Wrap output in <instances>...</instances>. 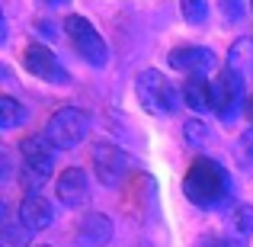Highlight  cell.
<instances>
[{
	"instance_id": "18",
	"label": "cell",
	"mask_w": 253,
	"mask_h": 247,
	"mask_svg": "<svg viewBox=\"0 0 253 247\" xmlns=\"http://www.w3.org/2000/svg\"><path fill=\"white\" fill-rule=\"evenodd\" d=\"M186 142L189 145H202V142H209V129H205V122H186Z\"/></svg>"
},
{
	"instance_id": "16",
	"label": "cell",
	"mask_w": 253,
	"mask_h": 247,
	"mask_svg": "<svg viewBox=\"0 0 253 247\" xmlns=\"http://www.w3.org/2000/svg\"><path fill=\"white\" fill-rule=\"evenodd\" d=\"M0 247H29V228L23 222L6 218L3 231H0Z\"/></svg>"
},
{
	"instance_id": "2",
	"label": "cell",
	"mask_w": 253,
	"mask_h": 247,
	"mask_svg": "<svg viewBox=\"0 0 253 247\" xmlns=\"http://www.w3.org/2000/svg\"><path fill=\"white\" fill-rule=\"evenodd\" d=\"M19 154H23L19 183H23L26 196H39V186L51 177V167H55V148L45 135H29L19 142Z\"/></svg>"
},
{
	"instance_id": "5",
	"label": "cell",
	"mask_w": 253,
	"mask_h": 247,
	"mask_svg": "<svg viewBox=\"0 0 253 247\" xmlns=\"http://www.w3.org/2000/svg\"><path fill=\"white\" fill-rule=\"evenodd\" d=\"M90 135V112L81 106H64V109L51 112L48 125H45V138L51 142V148L71 151Z\"/></svg>"
},
{
	"instance_id": "12",
	"label": "cell",
	"mask_w": 253,
	"mask_h": 247,
	"mask_svg": "<svg viewBox=\"0 0 253 247\" xmlns=\"http://www.w3.org/2000/svg\"><path fill=\"white\" fill-rule=\"evenodd\" d=\"M19 222L29 231H45L55 225V209L45 196H26L19 202Z\"/></svg>"
},
{
	"instance_id": "7",
	"label": "cell",
	"mask_w": 253,
	"mask_h": 247,
	"mask_svg": "<svg viewBox=\"0 0 253 247\" xmlns=\"http://www.w3.org/2000/svg\"><path fill=\"white\" fill-rule=\"evenodd\" d=\"M23 68L29 71L32 77L45 84H68L71 74L64 71V64L58 61V55L48 49V45H39V42H29L23 49Z\"/></svg>"
},
{
	"instance_id": "1",
	"label": "cell",
	"mask_w": 253,
	"mask_h": 247,
	"mask_svg": "<svg viewBox=\"0 0 253 247\" xmlns=\"http://www.w3.org/2000/svg\"><path fill=\"white\" fill-rule=\"evenodd\" d=\"M183 193L199 209H215V205H221L231 196V177L218 161L196 157L183 177Z\"/></svg>"
},
{
	"instance_id": "14",
	"label": "cell",
	"mask_w": 253,
	"mask_h": 247,
	"mask_svg": "<svg viewBox=\"0 0 253 247\" xmlns=\"http://www.w3.org/2000/svg\"><path fill=\"white\" fill-rule=\"evenodd\" d=\"M228 228H231V241L234 244H244L253 238V209L250 205H237L228 218Z\"/></svg>"
},
{
	"instance_id": "10",
	"label": "cell",
	"mask_w": 253,
	"mask_h": 247,
	"mask_svg": "<svg viewBox=\"0 0 253 247\" xmlns=\"http://www.w3.org/2000/svg\"><path fill=\"white\" fill-rule=\"evenodd\" d=\"M55 193H58V199H61L64 205L77 209V205L86 202V196H90V180H86V173L81 170V167H68V170L58 173Z\"/></svg>"
},
{
	"instance_id": "17",
	"label": "cell",
	"mask_w": 253,
	"mask_h": 247,
	"mask_svg": "<svg viewBox=\"0 0 253 247\" xmlns=\"http://www.w3.org/2000/svg\"><path fill=\"white\" fill-rule=\"evenodd\" d=\"M179 10H183L186 23L199 26V23L209 19V0H179Z\"/></svg>"
},
{
	"instance_id": "24",
	"label": "cell",
	"mask_w": 253,
	"mask_h": 247,
	"mask_svg": "<svg viewBox=\"0 0 253 247\" xmlns=\"http://www.w3.org/2000/svg\"><path fill=\"white\" fill-rule=\"evenodd\" d=\"M42 247H45V244H42Z\"/></svg>"
},
{
	"instance_id": "23",
	"label": "cell",
	"mask_w": 253,
	"mask_h": 247,
	"mask_svg": "<svg viewBox=\"0 0 253 247\" xmlns=\"http://www.w3.org/2000/svg\"><path fill=\"white\" fill-rule=\"evenodd\" d=\"M250 3H253V0H250Z\"/></svg>"
},
{
	"instance_id": "15",
	"label": "cell",
	"mask_w": 253,
	"mask_h": 247,
	"mask_svg": "<svg viewBox=\"0 0 253 247\" xmlns=\"http://www.w3.org/2000/svg\"><path fill=\"white\" fill-rule=\"evenodd\" d=\"M26 119H29V109H26L19 99H13V97L0 99V129L3 132H13L16 125H23Z\"/></svg>"
},
{
	"instance_id": "11",
	"label": "cell",
	"mask_w": 253,
	"mask_h": 247,
	"mask_svg": "<svg viewBox=\"0 0 253 247\" xmlns=\"http://www.w3.org/2000/svg\"><path fill=\"white\" fill-rule=\"evenodd\" d=\"M74 238L81 247H106L112 241V222L106 215H99V212H90V215L81 218Z\"/></svg>"
},
{
	"instance_id": "22",
	"label": "cell",
	"mask_w": 253,
	"mask_h": 247,
	"mask_svg": "<svg viewBox=\"0 0 253 247\" xmlns=\"http://www.w3.org/2000/svg\"><path fill=\"white\" fill-rule=\"evenodd\" d=\"M42 3H48V6H61V3H68V0H42Z\"/></svg>"
},
{
	"instance_id": "8",
	"label": "cell",
	"mask_w": 253,
	"mask_h": 247,
	"mask_svg": "<svg viewBox=\"0 0 253 247\" xmlns=\"http://www.w3.org/2000/svg\"><path fill=\"white\" fill-rule=\"evenodd\" d=\"M93 173L103 186H119L128 173V154L109 142H99L93 148Z\"/></svg>"
},
{
	"instance_id": "21",
	"label": "cell",
	"mask_w": 253,
	"mask_h": 247,
	"mask_svg": "<svg viewBox=\"0 0 253 247\" xmlns=\"http://www.w3.org/2000/svg\"><path fill=\"white\" fill-rule=\"evenodd\" d=\"M224 3H231V6H234V16H231V19H237V6H241V0H224Z\"/></svg>"
},
{
	"instance_id": "19",
	"label": "cell",
	"mask_w": 253,
	"mask_h": 247,
	"mask_svg": "<svg viewBox=\"0 0 253 247\" xmlns=\"http://www.w3.org/2000/svg\"><path fill=\"white\" fill-rule=\"evenodd\" d=\"M199 247H241V244H234L231 238H202Z\"/></svg>"
},
{
	"instance_id": "20",
	"label": "cell",
	"mask_w": 253,
	"mask_h": 247,
	"mask_svg": "<svg viewBox=\"0 0 253 247\" xmlns=\"http://www.w3.org/2000/svg\"><path fill=\"white\" fill-rule=\"evenodd\" d=\"M247 119L253 122V97H247Z\"/></svg>"
},
{
	"instance_id": "4",
	"label": "cell",
	"mask_w": 253,
	"mask_h": 247,
	"mask_svg": "<svg viewBox=\"0 0 253 247\" xmlns=\"http://www.w3.org/2000/svg\"><path fill=\"white\" fill-rule=\"evenodd\" d=\"M64 36L71 39V49H74L90 68H106V64H109V45H106V39L99 36L96 26L86 16H81V13L64 16Z\"/></svg>"
},
{
	"instance_id": "6",
	"label": "cell",
	"mask_w": 253,
	"mask_h": 247,
	"mask_svg": "<svg viewBox=\"0 0 253 247\" xmlns=\"http://www.w3.org/2000/svg\"><path fill=\"white\" fill-rule=\"evenodd\" d=\"M241 103H244V74H241V68L228 64L215 77V112H218V119L231 122L241 112Z\"/></svg>"
},
{
	"instance_id": "13",
	"label": "cell",
	"mask_w": 253,
	"mask_h": 247,
	"mask_svg": "<svg viewBox=\"0 0 253 247\" xmlns=\"http://www.w3.org/2000/svg\"><path fill=\"white\" fill-rule=\"evenodd\" d=\"M183 103L196 112H205V109H215V84H209V77L196 74V77H186L183 81Z\"/></svg>"
},
{
	"instance_id": "3",
	"label": "cell",
	"mask_w": 253,
	"mask_h": 247,
	"mask_svg": "<svg viewBox=\"0 0 253 247\" xmlns=\"http://www.w3.org/2000/svg\"><path fill=\"white\" fill-rule=\"evenodd\" d=\"M135 97H138L144 112H151V116H170V112H176L183 93L167 81V74L148 68L135 77Z\"/></svg>"
},
{
	"instance_id": "9",
	"label": "cell",
	"mask_w": 253,
	"mask_h": 247,
	"mask_svg": "<svg viewBox=\"0 0 253 247\" xmlns=\"http://www.w3.org/2000/svg\"><path fill=\"white\" fill-rule=\"evenodd\" d=\"M170 68L173 71H183L186 77H196V74H209L215 68V51L205 49V45H179L167 55Z\"/></svg>"
}]
</instances>
